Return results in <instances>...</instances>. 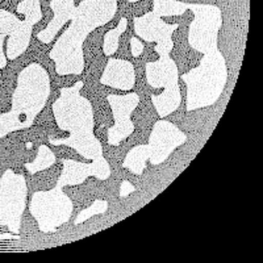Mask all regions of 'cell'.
I'll return each instance as SVG.
<instances>
[{"label": "cell", "mask_w": 263, "mask_h": 263, "mask_svg": "<svg viewBox=\"0 0 263 263\" xmlns=\"http://www.w3.org/2000/svg\"><path fill=\"white\" fill-rule=\"evenodd\" d=\"M117 4L119 0H82L77 6L71 23L49 53L60 77L83 72V42L92 30L108 24L116 16Z\"/></svg>", "instance_id": "6da1fadb"}, {"label": "cell", "mask_w": 263, "mask_h": 263, "mask_svg": "<svg viewBox=\"0 0 263 263\" xmlns=\"http://www.w3.org/2000/svg\"><path fill=\"white\" fill-rule=\"evenodd\" d=\"M83 82H77L71 87L61 88L58 99L53 103L51 111L58 128L69 132L66 138H49L54 146L65 145L77 150L82 157L91 161L103 159V146L93 135L95 119L91 102L83 95L81 90Z\"/></svg>", "instance_id": "7a4b0ae2"}, {"label": "cell", "mask_w": 263, "mask_h": 263, "mask_svg": "<svg viewBox=\"0 0 263 263\" xmlns=\"http://www.w3.org/2000/svg\"><path fill=\"white\" fill-rule=\"evenodd\" d=\"M50 96V77L44 66L29 63L17 75L11 109L0 115V138L30 128Z\"/></svg>", "instance_id": "3957f363"}, {"label": "cell", "mask_w": 263, "mask_h": 263, "mask_svg": "<svg viewBox=\"0 0 263 263\" xmlns=\"http://www.w3.org/2000/svg\"><path fill=\"white\" fill-rule=\"evenodd\" d=\"M187 86V111L213 105L217 102L228 81V67L221 51L204 54L197 67L180 75Z\"/></svg>", "instance_id": "277c9868"}, {"label": "cell", "mask_w": 263, "mask_h": 263, "mask_svg": "<svg viewBox=\"0 0 263 263\" xmlns=\"http://www.w3.org/2000/svg\"><path fill=\"white\" fill-rule=\"evenodd\" d=\"M15 13L0 9V70L6 69L7 60L15 61L29 48L34 25L42 20L40 0H21Z\"/></svg>", "instance_id": "5b68a950"}, {"label": "cell", "mask_w": 263, "mask_h": 263, "mask_svg": "<svg viewBox=\"0 0 263 263\" xmlns=\"http://www.w3.org/2000/svg\"><path fill=\"white\" fill-rule=\"evenodd\" d=\"M185 141L187 137L177 125L164 119L158 120L153 126L149 142L146 145L132 147L124 158L123 167L128 168L136 175H142L147 161L152 164H161Z\"/></svg>", "instance_id": "8992f818"}, {"label": "cell", "mask_w": 263, "mask_h": 263, "mask_svg": "<svg viewBox=\"0 0 263 263\" xmlns=\"http://www.w3.org/2000/svg\"><path fill=\"white\" fill-rule=\"evenodd\" d=\"M146 82L153 88H163L159 95H152V103L159 117L164 119L177 111L182 102L179 70L170 54L146 63Z\"/></svg>", "instance_id": "52a82bcc"}, {"label": "cell", "mask_w": 263, "mask_h": 263, "mask_svg": "<svg viewBox=\"0 0 263 263\" xmlns=\"http://www.w3.org/2000/svg\"><path fill=\"white\" fill-rule=\"evenodd\" d=\"M74 203L57 184L48 191H37L32 195L29 212L44 233H54L61 225L66 224L71 217Z\"/></svg>", "instance_id": "ba28073f"}, {"label": "cell", "mask_w": 263, "mask_h": 263, "mask_svg": "<svg viewBox=\"0 0 263 263\" xmlns=\"http://www.w3.org/2000/svg\"><path fill=\"white\" fill-rule=\"evenodd\" d=\"M28 187L23 175L8 168L0 178V224L13 234L20 233L21 217L27 205Z\"/></svg>", "instance_id": "9c48e42d"}, {"label": "cell", "mask_w": 263, "mask_h": 263, "mask_svg": "<svg viewBox=\"0 0 263 263\" xmlns=\"http://www.w3.org/2000/svg\"><path fill=\"white\" fill-rule=\"evenodd\" d=\"M194 20L189 28V44L196 51L205 54L218 49V32L222 25L220 8L213 4L190 3Z\"/></svg>", "instance_id": "30bf717a"}, {"label": "cell", "mask_w": 263, "mask_h": 263, "mask_svg": "<svg viewBox=\"0 0 263 263\" xmlns=\"http://www.w3.org/2000/svg\"><path fill=\"white\" fill-rule=\"evenodd\" d=\"M179 28V23L167 24L154 11L135 18L136 34L146 42H156V51L159 55H168L174 48L173 34Z\"/></svg>", "instance_id": "8fae6325"}, {"label": "cell", "mask_w": 263, "mask_h": 263, "mask_svg": "<svg viewBox=\"0 0 263 263\" xmlns=\"http://www.w3.org/2000/svg\"><path fill=\"white\" fill-rule=\"evenodd\" d=\"M107 100L111 105L115 124L108 129V144L117 146L135 132V124L130 116L140 104V96L136 92L126 95H108Z\"/></svg>", "instance_id": "7c38bea8"}, {"label": "cell", "mask_w": 263, "mask_h": 263, "mask_svg": "<svg viewBox=\"0 0 263 263\" xmlns=\"http://www.w3.org/2000/svg\"><path fill=\"white\" fill-rule=\"evenodd\" d=\"M63 171L58 178L57 184L61 187L66 185H79L86 182L88 177H95L99 180H105L111 175V167L105 158L92 161L91 163L74 161V159L62 158Z\"/></svg>", "instance_id": "4fadbf2b"}, {"label": "cell", "mask_w": 263, "mask_h": 263, "mask_svg": "<svg viewBox=\"0 0 263 263\" xmlns=\"http://www.w3.org/2000/svg\"><path fill=\"white\" fill-rule=\"evenodd\" d=\"M103 86H109L121 91H130L136 84V71L129 61L109 58L100 77Z\"/></svg>", "instance_id": "5bb4252c"}, {"label": "cell", "mask_w": 263, "mask_h": 263, "mask_svg": "<svg viewBox=\"0 0 263 263\" xmlns=\"http://www.w3.org/2000/svg\"><path fill=\"white\" fill-rule=\"evenodd\" d=\"M75 2L77 0H51L50 8L54 13V17L51 21L46 25L45 29H42L41 32L37 33V39L44 44H50L53 39L58 34L61 28L71 20L72 15L75 12Z\"/></svg>", "instance_id": "9a60e30c"}, {"label": "cell", "mask_w": 263, "mask_h": 263, "mask_svg": "<svg viewBox=\"0 0 263 263\" xmlns=\"http://www.w3.org/2000/svg\"><path fill=\"white\" fill-rule=\"evenodd\" d=\"M128 29V18L121 17L117 27L112 28L104 34V41H103V53L107 57H112L117 50H119L120 37L124 32Z\"/></svg>", "instance_id": "2e32d148"}, {"label": "cell", "mask_w": 263, "mask_h": 263, "mask_svg": "<svg viewBox=\"0 0 263 263\" xmlns=\"http://www.w3.org/2000/svg\"><path fill=\"white\" fill-rule=\"evenodd\" d=\"M55 161H57V158H55V154L53 153V150L46 146V145H41L39 147V153H37L34 161L25 163L24 167L30 174H37L40 171L48 170L50 166L55 163Z\"/></svg>", "instance_id": "e0dca14e"}, {"label": "cell", "mask_w": 263, "mask_h": 263, "mask_svg": "<svg viewBox=\"0 0 263 263\" xmlns=\"http://www.w3.org/2000/svg\"><path fill=\"white\" fill-rule=\"evenodd\" d=\"M154 8L153 11L158 13L161 17L171 16H182L189 9L190 3H183L179 0H153Z\"/></svg>", "instance_id": "ac0fdd59"}, {"label": "cell", "mask_w": 263, "mask_h": 263, "mask_svg": "<svg viewBox=\"0 0 263 263\" xmlns=\"http://www.w3.org/2000/svg\"><path fill=\"white\" fill-rule=\"evenodd\" d=\"M108 210V203L104 200H95V203L91 204L88 208L81 211V213L78 215L77 220H75V225H79L82 222L87 221L88 218L92 217L93 215H100V213H104Z\"/></svg>", "instance_id": "d6986e66"}, {"label": "cell", "mask_w": 263, "mask_h": 263, "mask_svg": "<svg viewBox=\"0 0 263 263\" xmlns=\"http://www.w3.org/2000/svg\"><path fill=\"white\" fill-rule=\"evenodd\" d=\"M130 48H132V55L133 57H141V54L144 53V44L141 42L138 37H133L130 40Z\"/></svg>", "instance_id": "ffe728a7"}, {"label": "cell", "mask_w": 263, "mask_h": 263, "mask_svg": "<svg viewBox=\"0 0 263 263\" xmlns=\"http://www.w3.org/2000/svg\"><path fill=\"white\" fill-rule=\"evenodd\" d=\"M136 190V187L133 184H132L130 182H128V180H124L123 183H121V187H120V196L121 197H125L128 196L130 192H133Z\"/></svg>", "instance_id": "44dd1931"}, {"label": "cell", "mask_w": 263, "mask_h": 263, "mask_svg": "<svg viewBox=\"0 0 263 263\" xmlns=\"http://www.w3.org/2000/svg\"><path fill=\"white\" fill-rule=\"evenodd\" d=\"M4 238H15V239H17L18 238V234H15V236H13V233H11V232H9L8 234H2V236H0V239H4Z\"/></svg>", "instance_id": "7402d4cb"}, {"label": "cell", "mask_w": 263, "mask_h": 263, "mask_svg": "<svg viewBox=\"0 0 263 263\" xmlns=\"http://www.w3.org/2000/svg\"><path fill=\"white\" fill-rule=\"evenodd\" d=\"M129 3H138V2H141V0H128Z\"/></svg>", "instance_id": "603a6c76"}, {"label": "cell", "mask_w": 263, "mask_h": 263, "mask_svg": "<svg viewBox=\"0 0 263 263\" xmlns=\"http://www.w3.org/2000/svg\"><path fill=\"white\" fill-rule=\"evenodd\" d=\"M0 77H2V72H0Z\"/></svg>", "instance_id": "cb8c5ba5"}]
</instances>
